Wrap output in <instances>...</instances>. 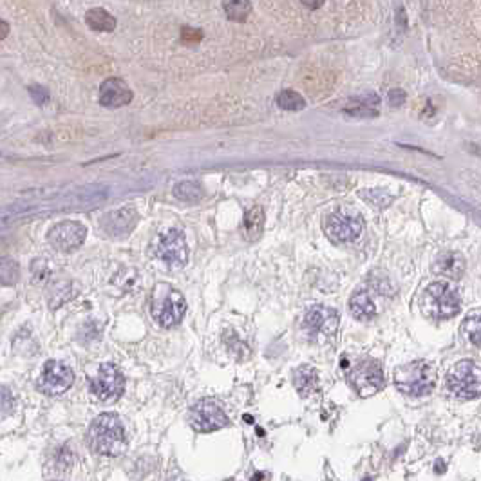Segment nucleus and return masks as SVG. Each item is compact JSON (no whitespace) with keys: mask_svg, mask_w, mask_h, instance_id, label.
<instances>
[{"mask_svg":"<svg viewBox=\"0 0 481 481\" xmlns=\"http://www.w3.org/2000/svg\"><path fill=\"white\" fill-rule=\"evenodd\" d=\"M85 237H87V228L82 223H76V221H64V223L53 227L48 234L49 244L58 252H65V254L82 247Z\"/></svg>","mask_w":481,"mask_h":481,"instance_id":"obj_12","label":"nucleus"},{"mask_svg":"<svg viewBox=\"0 0 481 481\" xmlns=\"http://www.w3.org/2000/svg\"><path fill=\"white\" fill-rule=\"evenodd\" d=\"M188 422L198 433H212V431L230 426V418L227 416L219 404L212 402V400H203L192 407Z\"/></svg>","mask_w":481,"mask_h":481,"instance_id":"obj_9","label":"nucleus"},{"mask_svg":"<svg viewBox=\"0 0 481 481\" xmlns=\"http://www.w3.org/2000/svg\"><path fill=\"white\" fill-rule=\"evenodd\" d=\"M462 330L470 344L481 347V310L467 315L465 320H463Z\"/></svg>","mask_w":481,"mask_h":481,"instance_id":"obj_23","label":"nucleus"},{"mask_svg":"<svg viewBox=\"0 0 481 481\" xmlns=\"http://www.w3.org/2000/svg\"><path fill=\"white\" fill-rule=\"evenodd\" d=\"M347 378H350L351 386L355 387L358 394L362 398H369L382 391L384 387V371L380 364L374 360H360L353 367H347Z\"/></svg>","mask_w":481,"mask_h":481,"instance_id":"obj_6","label":"nucleus"},{"mask_svg":"<svg viewBox=\"0 0 481 481\" xmlns=\"http://www.w3.org/2000/svg\"><path fill=\"white\" fill-rule=\"evenodd\" d=\"M293 382L298 393L303 394V396H308V394H311L315 389H317V382H318L317 371H315L311 366H301L297 371H295Z\"/></svg>","mask_w":481,"mask_h":481,"instance_id":"obj_21","label":"nucleus"},{"mask_svg":"<svg viewBox=\"0 0 481 481\" xmlns=\"http://www.w3.org/2000/svg\"><path fill=\"white\" fill-rule=\"evenodd\" d=\"M0 28H2V33H0V38L4 40L6 36L9 35V24H8V22H6V20H2V22H0Z\"/></svg>","mask_w":481,"mask_h":481,"instance_id":"obj_33","label":"nucleus"},{"mask_svg":"<svg viewBox=\"0 0 481 481\" xmlns=\"http://www.w3.org/2000/svg\"><path fill=\"white\" fill-rule=\"evenodd\" d=\"M89 445L92 450L104 456H119L129 447L127 433L118 414H99L89 427Z\"/></svg>","mask_w":481,"mask_h":481,"instance_id":"obj_1","label":"nucleus"},{"mask_svg":"<svg viewBox=\"0 0 481 481\" xmlns=\"http://www.w3.org/2000/svg\"><path fill=\"white\" fill-rule=\"evenodd\" d=\"M174 195L187 203H198L203 198V188L198 181H181L174 187Z\"/></svg>","mask_w":481,"mask_h":481,"instance_id":"obj_24","label":"nucleus"},{"mask_svg":"<svg viewBox=\"0 0 481 481\" xmlns=\"http://www.w3.org/2000/svg\"><path fill=\"white\" fill-rule=\"evenodd\" d=\"M13 407H15V400L9 394V389L8 387H2V416H8L13 411Z\"/></svg>","mask_w":481,"mask_h":481,"instance_id":"obj_29","label":"nucleus"},{"mask_svg":"<svg viewBox=\"0 0 481 481\" xmlns=\"http://www.w3.org/2000/svg\"><path fill=\"white\" fill-rule=\"evenodd\" d=\"M350 311L357 320H371L377 315V304L366 291H358L350 298Z\"/></svg>","mask_w":481,"mask_h":481,"instance_id":"obj_18","label":"nucleus"},{"mask_svg":"<svg viewBox=\"0 0 481 481\" xmlns=\"http://www.w3.org/2000/svg\"><path fill=\"white\" fill-rule=\"evenodd\" d=\"M304 326L311 331V335L333 337L338 328V313L333 308L315 306L304 317Z\"/></svg>","mask_w":481,"mask_h":481,"instance_id":"obj_13","label":"nucleus"},{"mask_svg":"<svg viewBox=\"0 0 481 481\" xmlns=\"http://www.w3.org/2000/svg\"><path fill=\"white\" fill-rule=\"evenodd\" d=\"M434 270L450 279H460L463 270H465V259L458 254V252H445V254H442L436 259Z\"/></svg>","mask_w":481,"mask_h":481,"instance_id":"obj_17","label":"nucleus"},{"mask_svg":"<svg viewBox=\"0 0 481 481\" xmlns=\"http://www.w3.org/2000/svg\"><path fill=\"white\" fill-rule=\"evenodd\" d=\"M85 24H87L89 29H92V31L111 33L114 31L118 22H116V18L107 11V9L92 8L85 13Z\"/></svg>","mask_w":481,"mask_h":481,"instance_id":"obj_19","label":"nucleus"},{"mask_svg":"<svg viewBox=\"0 0 481 481\" xmlns=\"http://www.w3.org/2000/svg\"><path fill=\"white\" fill-rule=\"evenodd\" d=\"M324 230L330 235L333 241L338 243H350L360 237L364 230L362 217L355 212H335V214L328 215L326 223H324Z\"/></svg>","mask_w":481,"mask_h":481,"instance_id":"obj_10","label":"nucleus"},{"mask_svg":"<svg viewBox=\"0 0 481 481\" xmlns=\"http://www.w3.org/2000/svg\"><path fill=\"white\" fill-rule=\"evenodd\" d=\"M301 2H303V6H306L308 9L315 11V9L323 8L324 2H326V0H301Z\"/></svg>","mask_w":481,"mask_h":481,"instance_id":"obj_31","label":"nucleus"},{"mask_svg":"<svg viewBox=\"0 0 481 481\" xmlns=\"http://www.w3.org/2000/svg\"><path fill=\"white\" fill-rule=\"evenodd\" d=\"M136 221H138V214L134 212V208L125 207L119 208V210L111 212L104 217L102 225H104L105 232L111 235H125L134 228Z\"/></svg>","mask_w":481,"mask_h":481,"instance_id":"obj_15","label":"nucleus"},{"mask_svg":"<svg viewBox=\"0 0 481 481\" xmlns=\"http://www.w3.org/2000/svg\"><path fill=\"white\" fill-rule=\"evenodd\" d=\"M378 104H380V98L377 94L360 96V98L351 99V105L346 107V112L357 116V118H374L378 116Z\"/></svg>","mask_w":481,"mask_h":481,"instance_id":"obj_20","label":"nucleus"},{"mask_svg":"<svg viewBox=\"0 0 481 481\" xmlns=\"http://www.w3.org/2000/svg\"><path fill=\"white\" fill-rule=\"evenodd\" d=\"M125 389V377L112 364H104L91 380V391L102 402H114Z\"/></svg>","mask_w":481,"mask_h":481,"instance_id":"obj_8","label":"nucleus"},{"mask_svg":"<svg viewBox=\"0 0 481 481\" xmlns=\"http://www.w3.org/2000/svg\"><path fill=\"white\" fill-rule=\"evenodd\" d=\"M252 6L250 0H223V11L228 16V20L232 22H237V24H243L247 22L248 16L252 15Z\"/></svg>","mask_w":481,"mask_h":481,"instance_id":"obj_22","label":"nucleus"},{"mask_svg":"<svg viewBox=\"0 0 481 481\" xmlns=\"http://www.w3.org/2000/svg\"><path fill=\"white\" fill-rule=\"evenodd\" d=\"M396 22H398V28L406 29L407 28V16H406V11H404V8L398 9V15H396Z\"/></svg>","mask_w":481,"mask_h":481,"instance_id":"obj_32","label":"nucleus"},{"mask_svg":"<svg viewBox=\"0 0 481 481\" xmlns=\"http://www.w3.org/2000/svg\"><path fill=\"white\" fill-rule=\"evenodd\" d=\"M406 98L407 94L402 89H393V91H389V94H387V102H389L391 107H400V105H404Z\"/></svg>","mask_w":481,"mask_h":481,"instance_id":"obj_28","label":"nucleus"},{"mask_svg":"<svg viewBox=\"0 0 481 481\" xmlns=\"http://www.w3.org/2000/svg\"><path fill=\"white\" fill-rule=\"evenodd\" d=\"M277 105L281 109H284V111H303L306 107V99L298 94V92L286 89V91L279 92Z\"/></svg>","mask_w":481,"mask_h":481,"instance_id":"obj_25","label":"nucleus"},{"mask_svg":"<svg viewBox=\"0 0 481 481\" xmlns=\"http://www.w3.org/2000/svg\"><path fill=\"white\" fill-rule=\"evenodd\" d=\"M0 271H2V283L4 284H15L16 281L20 279V270L18 264L13 261V259H2V266H0Z\"/></svg>","mask_w":481,"mask_h":481,"instance_id":"obj_26","label":"nucleus"},{"mask_svg":"<svg viewBox=\"0 0 481 481\" xmlns=\"http://www.w3.org/2000/svg\"><path fill=\"white\" fill-rule=\"evenodd\" d=\"M132 91L121 78H107L99 87L98 102L107 109H118L132 102Z\"/></svg>","mask_w":481,"mask_h":481,"instance_id":"obj_14","label":"nucleus"},{"mask_svg":"<svg viewBox=\"0 0 481 481\" xmlns=\"http://www.w3.org/2000/svg\"><path fill=\"white\" fill-rule=\"evenodd\" d=\"M187 313V301L175 288L159 284L152 295V318L161 328L178 326Z\"/></svg>","mask_w":481,"mask_h":481,"instance_id":"obj_4","label":"nucleus"},{"mask_svg":"<svg viewBox=\"0 0 481 481\" xmlns=\"http://www.w3.org/2000/svg\"><path fill=\"white\" fill-rule=\"evenodd\" d=\"M154 255L171 268H183L188 261V247L183 232L167 230L154 243Z\"/></svg>","mask_w":481,"mask_h":481,"instance_id":"obj_7","label":"nucleus"},{"mask_svg":"<svg viewBox=\"0 0 481 481\" xmlns=\"http://www.w3.org/2000/svg\"><path fill=\"white\" fill-rule=\"evenodd\" d=\"M205 36V33L198 28H183L181 29V40L187 42V44H195V42H201Z\"/></svg>","mask_w":481,"mask_h":481,"instance_id":"obj_27","label":"nucleus"},{"mask_svg":"<svg viewBox=\"0 0 481 481\" xmlns=\"http://www.w3.org/2000/svg\"><path fill=\"white\" fill-rule=\"evenodd\" d=\"M264 232V212L261 207L248 208L243 219V227H241V234L247 241L254 243L257 239H261Z\"/></svg>","mask_w":481,"mask_h":481,"instance_id":"obj_16","label":"nucleus"},{"mask_svg":"<svg viewBox=\"0 0 481 481\" xmlns=\"http://www.w3.org/2000/svg\"><path fill=\"white\" fill-rule=\"evenodd\" d=\"M72 380H75V374L67 364L62 360H49L40 374L38 389L48 396H60L72 386Z\"/></svg>","mask_w":481,"mask_h":481,"instance_id":"obj_11","label":"nucleus"},{"mask_svg":"<svg viewBox=\"0 0 481 481\" xmlns=\"http://www.w3.org/2000/svg\"><path fill=\"white\" fill-rule=\"evenodd\" d=\"M422 310L434 320H447L460 313L462 297L449 281H436L429 284L422 295Z\"/></svg>","mask_w":481,"mask_h":481,"instance_id":"obj_3","label":"nucleus"},{"mask_svg":"<svg viewBox=\"0 0 481 481\" xmlns=\"http://www.w3.org/2000/svg\"><path fill=\"white\" fill-rule=\"evenodd\" d=\"M447 389L456 398L474 400L481 396V366L474 360H460L447 373Z\"/></svg>","mask_w":481,"mask_h":481,"instance_id":"obj_5","label":"nucleus"},{"mask_svg":"<svg viewBox=\"0 0 481 481\" xmlns=\"http://www.w3.org/2000/svg\"><path fill=\"white\" fill-rule=\"evenodd\" d=\"M436 367L427 360H414L394 371V386L406 396H427L436 387Z\"/></svg>","mask_w":481,"mask_h":481,"instance_id":"obj_2","label":"nucleus"},{"mask_svg":"<svg viewBox=\"0 0 481 481\" xmlns=\"http://www.w3.org/2000/svg\"><path fill=\"white\" fill-rule=\"evenodd\" d=\"M29 91H31V96L35 98L36 104L42 105L49 99V92L44 87H40V85H33V87H29Z\"/></svg>","mask_w":481,"mask_h":481,"instance_id":"obj_30","label":"nucleus"}]
</instances>
